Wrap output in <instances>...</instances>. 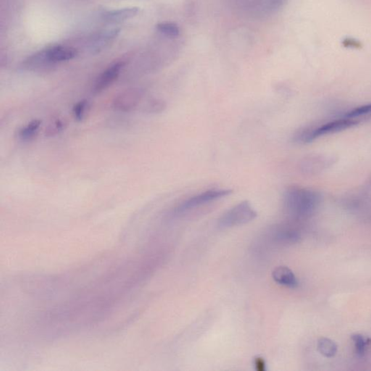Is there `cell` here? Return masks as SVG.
Segmentation results:
<instances>
[{
	"label": "cell",
	"instance_id": "obj_1",
	"mask_svg": "<svg viewBox=\"0 0 371 371\" xmlns=\"http://www.w3.org/2000/svg\"><path fill=\"white\" fill-rule=\"evenodd\" d=\"M321 196L315 190L292 186L284 195V208L287 214L295 218L311 216L319 208Z\"/></svg>",
	"mask_w": 371,
	"mask_h": 371
},
{
	"label": "cell",
	"instance_id": "obj_2",
	"mask_svg": "<svg viewBox=\"0 0 371 371\" xmlns=\"http://www.w3.org/2000/svg\"><path fill=\"white\" fill-rule=\"evenodd\" d=\"M359 123L358 119L345 116V118L336 119L319 127H306L297 131L294 136V141L299 144L312 142L321 136L340 132Z\"/></svg>",
	"mask_w": 371,
	"mask_h": 371
},
{
	"label": "cell",
	"instance_id": "obj_3",
	"mask_svg": "<svg viewBox=\"0 0 371 371\" xmlns=\"http://www.w3.org/2000/svg\"><path fill=\"white\" fill-rule=\"evenodd\" d=\"M258 213L248 201H243L229 209L218 220V227L228 229L253 221Z\"/></svg>",
	"mask_w": 371,
	"mask_h": 371
},
{
	"label": "cell",
	"instance_id": "obj_4",
	"mask_svg": "<svg viewBox=\"0 0 371 371\" xmlns=\"http://www.w3.org/2000/svg\"><path fill=\"white\" fill-rule=\"evenodd\" d=\"M232 191L230 189H210L202 193L193 196L184 201L175 210L176 214H182L189 210L203 206L210 202H215L223 197L230 195Z\"/></svg>",
	"mask_w": 371,
	"mask_h": 371
},
{
	"label": "cell",
	"instance_id": "obj_5",
	"mask_svg": "<svg viewBox=\"0 0 371 371\" xmlns=\"http://www.w3.org/2000/svg\"><path fill=\"white\" fill-rule=\"evenodd\" d=\"M336 162L337 158L332 155H310L302 160L300 164V170L307 176H315L329 169Z\"/></svg>",
	"mask_w": 371,
	"mask_h": 371
},
{
	"label": "cell",
	"instance_id": "obj_6",
	"mask_svg": "<svg viewBox=\"0 0 371 371\" xmlns=\"http://www.w3.org/2000/svg\"><path fill=\"white\" fill-rule=\"evenodd\" d=\"M77 55V51L73 48H65L61 46H54L41 54H36L32 58L30 64H39L48 62L55 63L74 58Z\"/></svg>",
	"mask_w": 371,
	"mask_h": 371
},
{
	"label": "cell",
	"instance_id": "obj_7",
	"mask_svg": "<svg viewBox=\"0 0 371 371\" xmlns=\"http://www.w3.org/2000/svg\"><path fill=\"white\" fill-rule=\"evenodd\" d=\"M144 93L139 89H127L114 98L112 107L119 112L132 111L141 102Z\"/></svg>",
	"mask_w": 371,
	"mask_h": 371
},
{
	"label": "cell",
	"instance_id": "obj_8",
	"mask_svg": "<svg viewBox=\"0 0 371 371\" xmlns=\"http://www.w3.org/2000/svg\"><path fill=\"white\" fill-rule=\"evenodd\" d=\"M124 66L125 62L119 61L107 67L96 80L92 88L93 92L94 94H99L111 86L112 83L118 78Z\"/></svg>",
	"mask_w": 371,
	"mask_h": 371
},
{
	"label": "cell",
	"instance_id": "obj_9",
	"mask_svg": "<svg viewBox=\"0 0 371 371\" xmlns=\"http://www.w3.org/2000/svg\"><path fill=\"white\" fill-rule=\"evenodd\" d=\"M272 277L275 282L288 288H296L298 286L296 276L292 270L285 266L275 268L272 272Z\"/></svg>",
	"mask_w": 371,
	"mask_h": 371
},
{
	"label": "cell",
	"instance_id": "obj_10",
	"mask_svg": "<svg viewBox=\"0 0 371 371\" xmlns=\"http://www.w3.org/2000/svg\"><path fill=\"white\" fill-rule=\"evenodd\" d=\"M139 9L137 7L123 8L117 10L109 11L103 15L106 22H120L127 19L131 18L137 15Z\"/></svg>",
	"mask_w": 371,
	"mask_h": 371
},
{
	"label": "cell",
	"instance_id": "obj_11",
	"mask_svg": "<svg viewBox=\"0 0 371 371\" xmlns=\"http://www.w3.org/2000/svg\"><path fill=\"white\" fill-rule=\"evenodd\" d=\"M274 240L280 244L297 243L300 239V235L297 231L287 228L278 229L274 234Z\"/></svg>",
	"mask_w": 371,
	"mask_h": 371
},
{
	"label": "cell",
	"instance_id": "obj_12",
	"mask_svg": "<svg viewBox=\"0 0 371 371\" xmlns=\"http://www.w3.org/2000/svg\"><path fill=\"white\" fill-rule=\"evenodd\" d=\"M41 121L38 119L30 120L18 131V137L22 141H28L34 138L38 134Z\"/></svg>",
	"mask_w": 371,
	"mask_h": 371
},
{
	"label": "cell",
	"instance_id": "obj_13",
	"mask_svg": "<svg viewBox=\"0 0 371 371\" xmlns=\"http://www.w3.org/2000/svg\"><path fill=\"white\" fill-rule=\"evenodd\" d=\"M156 28L162 34L167 37L176 38L179 36L180 28L177 24L173 22H160L156 25Z\"/></svg>",
	"mask_w": 371,
	"mask_h": 371
},
{
	"label": "cell",
	"instance_id": "obj_14",
	"mask_svg": "<svg viewBox=\"0 0 371 371\" xmlns=\"http://www.w3.org/2000/svg\"><path fill=\"white\" fill-rule=\"evenodd\" d=\"M318 348L323 356L327 358H332L337 354V346L332 340L322 338L319 341Z\"/></svg>",
	"mask_w": 371,
	"mask_h": 371
},
{
	"label": "cell",
	"instance_id": "obj_15",
	"mask_svg": "<svg viewBox=\"0 0 371 371\" xmlns=\"http://www.w3.org/2000/svg\"><path fill=\"white\" fill-rule=\"evenodd\" d=\"M352 338L354 342L356 352L358 356H364L366 349L369 348V345L371 344V339L366 338L361 334H356V335L353 336Z\"/></svg>",
	"mask_w": 371,
	"mask_h": 371
},
{
	"label": "cell",
	"instance_id": "obj_16",
	"mask_svg": "<svg viewBox=\"0 0 371 371\" xmlns=\"http://www.w3.org/2000/svg\"><path fill=\"white\" fill-rule=\"evenodd\" d=\"M365 115H371V104L356 107L345 114V117L356 119L359 118L360 117L365 116Z\"/></svg>",
	"mask_w": 371,
	"mask_h": 371
},
{
	"label": "cell",
	"instance_id": "obj_17",
	"mask_svg": "<svg viewBox=\"0 0 371 371\" xmlns=\"http://www.w3.org/2000/svg\"><path fill=\"white\" fill-rule=\"evenodd\" d=\"M88 102L85 99L79 101L73 106V114L77 121H81L84 118L86 111L87 110Z\"/></svg>",
	"mask_w": 371,
	"mask_h": 371
},
{
	"label": "cell",
	"instance_id": "obj_18",
	"mask_svg": "<svg viewBox=\"0 0 371 371\" xmlns=\"http://www.w3.org/2000/svg\"><path fill=\"white\" fill-rule=\"evenodd\" d=\"M165 104L159 99H152L146 107V112L149 113H158L165 109Z\"/></svg>",
	"mask_w": 371,
	"mask_h": 371
},
{
	"label": "cell",
	"instance_id": "obj_19",
	"mask_svg": "<svg viewBox=\"0 0 371 371\" xmlns=\"http://www.w3.org/2000/svg\"><path fill=\"white\" fill-rule=\"evenodd\" d=\"M290 0H269L268 6L272 10L280 9L283 6L285 5Z\"/></svg>",
	"mask_w": 371,
	"mask_h": 371
},
{
	"label": "cell",
	"instance_id": "obj_20",
	"mask_svg": "<svg viewBox=\"0 0 371 371\" xmlns=\"http://www.w3.org/2000/svg\"><path fill=\"white\" fill-rule=\"evenodd\" d=\"M63 127V123L62 121L59 120H56L54 123H53L52 126H49L48 128L47 132H49V135H54L57 134L58 131H61Z\"/></svg>",
	"mask_w": 371,
	"mask_h": 371
},
{
	"label": "cell",
	"instance_id": "obj_21",
	"mask_svg": "<svg viewBox=\"0 0 371 371\" xmlns=\"http://www.w3.org/2000/svg\"><path fill=\"white\" fill-rule=\"evenodd\" d=\"M343 45L346 47H353V48H360L362 44L358 40L354 39V38H347L344 40Z\"/></svg>",
	"mask_w": 371,
	"mask_h": 371
},
{
	"label": "cell",
	"instance_id": "obj_22",
	"mask_svg": "<svg viewBox=\"0 0 371 371\" xmlns=\"http://www.w3.org/2000/svg\"><path fill=\"white\" fill-rule=\"evenodd\" d=\"M255 366L256 368V370L258 371H266V362L264 360L261 358H257L255 360Z\"/></svg>",
	"mask_w": 371,
	"mask_h": 371
}]
</instances>
